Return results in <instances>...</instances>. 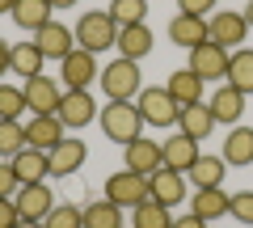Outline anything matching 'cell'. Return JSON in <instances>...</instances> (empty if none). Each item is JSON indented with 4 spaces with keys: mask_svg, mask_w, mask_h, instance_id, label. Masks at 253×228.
Instances as JSON below:
<instances>
[{
    "mask_svg": "<svg viewBox=\"0 0 253 228\" xmlns=\"http://www.w3.org/2000/svg\"><path fill=\"white\" fill-rule=\"evenodd\" d=\"M84 228H123V207L110 203V199L89 203L84 207Z\"/></svg>",
    "mask_w": 253,
    "mask_h": 228,
    "instance_id": "4dcf8cb0",
    "label": "cell"
},
{
    "mask_svg": "<svg viewBox=\"0 0 253 228\" xmlns=\"http://www.w3.org/2000/svg\"><path fill=\"white\" fill-rule=\"evenodd\" d=\"M34 43L42 46V55H51V59H68V55L76 51V34L68 26H59V21H46L34 34Z\"/></svg>",
    "mask_w": 253,
    "mask_h": 228,
    "instance_id": "ffe728a7",
    "label": "cell"
},
{
    "mask_svg": "<svg viewBox=\"0 0 253 228\" xmlns=\"http://www.w3.org/2000/svg\"><path fill=\"white\" fill-rule=\"evenodd\" d=\"M17 228H42V220H21Z\"/></svg>",
    "mask_w": 253,
    "mask_h": 228,
    "instance_id": "7bdbcfd3",
    "label": "cell"
},
{
    "mask_svg": "<svg viewBox=\"0 0 253 228\" xmlns=\"http://www.w3.org/2000/svg\"><path fill=\"white\" fill-rule=\"evenodd\" d=\"M13 203H17L21 220H46V216H51V207H55L51 186H46V182H30V186H21V190L13 194Z\"/></svg>",
    "mask_w": 253,
    "mask_h": 228,
    "instance_id": "5bb4252c",
    "label": "cell"
},
{
    "mask_svg": "<svg viewBox=\"0 0 253 228\" xmlns=\"http://www.w3.org/2000/svg\"><path fill=\"white\" fill-rule=\"evenodd\" d=\"M245 21H249V30H253V0L245 4Z\"/></svg>",
    "mask_w": 253,
    "mask_h": 228,
    "instance_id": "ee69618b",
    "label": "cell"
},
{
    "mask_svg": "<svg viewBox=\"0 0 253 228\" xmlns=\"http://www.w3.org/2000/svg\"><path fill=\"white\" fill-rule=\"evenodd\" d=\"M17 190H21V182L13 174V161H0V199H13Z\"/></svg>",
    "mask_w": 253,
    "mask_h": 228,
    "instance_id": "8d00e7d4",
    "label": "cell"
},
{
    "mask_svg": "<svg viewBox=\"0 0 253 228\" xmlns=\"http://www.w3.org/2000/svg\"><path fill=\"white\" fill-rule=\"evenodd\" d=\"M131 228H173V216L165 203L144 199L139 207H131Z\"/></svg>",
    "mask_w": 253,
    "mask_h": 228,
    "instance_id": "f546056e",
    "label": "cell"
},
{
    "mask_svg": "<svg viewBox=\"0 0 253 228\" xmlns=\"http://www.w3.org/2000/svg\"><path fill=\"white\" fill-rule=\"evenodd\" d=\"M4 72H13V43L0 38V76H4Z\"/></svg>",
    "mask_w": 253,
    "mask_h": 228,
    "instance_id": "ab89813d",
    "label": "cell"
},
{
    "mask_svg": "<svg viewBox=\"0 0 253 228\" xmlns=\"http://www.w3.org/2000/svg\"><path fill=\"white\" fill-rule=\"evenodd\" d=\"M42 64H46V55H42V46H38L34 38L13 46V72H17L21 81H30V76H42Z\"/></svg>",
    "mask_w": 253,
    "mask_h": 228,
    "instance_id": "83f0119b",
    "label": "cell"
},
{
    "mask_svg": "<svg viewBox=\"0 0 253 228\" xmlns=\"http://www.w3.org/2000/svg\"><path fill=\"white\" fill-rule=\"evenodd\" d=\"M190 182H194V190H203V186H224L228 178V161L224 156H211V152H199V161L190 165Z\"/></svg>",
    "mask_w": 253,
    "mask_h": 228,
    "instance_id": "603a6c76",
    "label": "cell"
},
{
    "mask_svg": "<svg viewBox=\"0 0 253 228\" xmlns=\"http://www.w3.org/2000/svg\"><path fill=\"white\" fill-rule=\"evenodd\" d=\"M126 152V169H135V174H144V178H152L156 169H165V156H161V144H152V139H131V144L123 148Z\"/></svg>",
    "mask_w": 253,
    "mask_h": 228,
    "instance_id": "e0dca14e",
    "label": "cell"
},
{
    "mask_svg": "<svg viewBox=\"0 0 253 228\" xmlns=\"http://www.w3.org/2000/svg\"><path fill=\"white\" fill-rule=\"evenodd\" d=\"M173 228H207V220H199L194 211H190V216H177V220H173Z\"/></svg>",
    "mask_w": 253,
    "mask_h": 228,
    "instance_id": "60d3db41",
    "label": "cell"
},
{
    "mask_svg": "<svg viewBox=\"0 0 253 228\" xmlns=\"http://www.w3.org/2000/svg\"><path fill=\"white\" fill-rule=\"evenodd\" d=\"M81 0H51V9H76Z\"/></svg>",
    "mask_w": 253,
    "mask_h": 228,
    "instance_id": "b9f144b4",
    "label": "cell"
},
{
    "mask_svg": "<svg viewBox=\"0 0 253 228\" xmlns=\"http://www.w3.org/2000/svg\"><path fill=\"white\" fill-rule=\"evenodd\" d=\"M173 127L181 131V136H190V139H207L211 131H215V114H211V106L207 101H194V106H181L177 110V123H173Z\"/></svg>",
    "mask_w": 253,
    "mask_h": 228,
    "instance_id": "4fadbf2b",
    "label": "cell"
},
{
    "mask_svg": "<svg viewBox=\"0 0 253 228\" xmlns=\"http://www.w3.org/2000/svg\"><path fill=\"white\" fill-rule=\"evenodd\" d=\"M101 131H106V139H114V144H131V139L144 136V114H139L135 101H106L97 114Z\"/></svg>",
    "mask_w": 253,
    "mask_h": 228,
    "instance_id": "6da1fadb",
    "label": "cell"
},
{
    "mask_svg": "<svg viewBox=\"0 0 253 228\" xmlns=\"http://www.w3.org/2000/svg\"><path fill=\"white\" fill-rule=\"evenodd\" d=\"M84 161H89V144H84V139L63 136L59 144L51 148V178H72Z\"/></svg>",
    "mask_w": 253,
    "mask_h": 228,
    "instance_id": "30bf717a",
    "label": "cell"
},
{
    "mask_svg": "<svg viewBox=\"0 0 253 228\" xmlns=\"http://www.w3.org/2000/svg\"><path fill=\"white\" fill-rule=\"evenodd\" d=\"M106 13L114 17L118 30H123V26H139V21L148 17V0H114Z\"/></svg>",
    "mask_w": 253,
    "mask_h": 228,
    "instance_id": "d6a6232c",
    "label": "cell"
},
{
    "mask_svg": "<svg viewBox=\"0 0 253 228\" xmlns=\"http://www.w3.org/2000/svg\"><path fill=\"white\" fill-rule=\"evenodd\" d=\"M26 106V93L17 89V85H0V119H17Z\"/></svg>",
    "mask_w": 253,
    "mask_h": 228,
    "instance_id": "e575fe53",
    "label": "cell"
},
{
    "mask_svg": "<svg viewBox=\"0 0 253 228\" xmlns=\"http://www.w3.org/2000/svg\"><path fill=\"white\" fill-rule=\"evenodd\" d=\"M72 34H76V46H84V51H93V55L110 51V46L118 43V26H114V17H110L106 9L81 13V21H76Z\"/></svg>",
    "mask_w": 253,
    "mask_h": 228,
    "instance_id": "3957f363",
    "label": "cell"
},
{
    "mask_svg": "<svg viewBox=\"0 0 253 228\" xmlns=\"http://www.w3.org/2000/svg\"><path fill=\"white\" fill-rule=\"evenodd\" d=\"M21 93H26V106H30V114H55L59 110V97H63V89L51 81V76H30L26 85H21Z\"/></svg>",
    "mask_w": 253,
    "mask_h": 228,
    "instance_id": "9c48e42d",
    "label": "cell"
},
{
    "mask_svg": "<svg viewBox=\"0 0 253 228\" xmlns=\"http://www.w3.org/2000/svg\"><path fill=\"white\" fill-rule=\"evenodd\" d=\"M21 224V211L13 199H0V228H17Z\"/></svg>",
    "mask_w": 253,
    "mask_h": 228,
    "instance_id": "f35d334b",
    "label": "cell"
},
{
    "mask_svg": "<svg viewBox=\"0 0 253 228\" xmlns=\"http://www.w3.org/2000/svg\"><path fill=\"white\" fill-rule=\"evenodd\" d=\"M13 4H17V0H0V13H13Z\"/></svg>",
    "mask_w": 253,
    "mask_h": 228,
    "instance_id": "f6af8a7d",
    "label": "cell"
},
{
    "mask_svg": "<svg viewBox=\"0 0 253 228\" xmlns=\"http://www.w3.org/2000/svg\"><path fill=\"white\" fill-rule=\"evenodd\" d=\"M139 114H144V123H152V127H173L177 123V101L169 97V89H139L135 97Z\"/></svg>",
    "mask_w": 253,
    "mask_h": 228,
    "instance_id": "52a82bcc",
    "label": "cell"
},
{
    "mask_svg": "<svg viewBox=\"0 0 253 228\" xmlns=\"http://www.w3.org/2000/svg\"><path fill=\"white\" fill-rule=\"evenodd\" d=\"M228 216H232V220H241V224H253V190L232 194V207H228Z\"/></svg>",
    "mask_w": 253,
    "mask_h": 228,
    "instance_id": "d590c367",
    "label": "cell"
},
{
    "mask_svg": "<svg viewBox=\"0 0 253 228\" xmlns=\"http://www.w3.org/2000/svg\"><path fill=\"white\" fill-rule=\"evenodd\" d=\"M63 123H59V114H34V119L26 123V144L30 148H42V152H51L55 144L63 139Z\"/></svg>",
    "mask_w": 253,
    "mask_h": 228,
    "instance_id": "ac0fdd59",
    "label": "cell"
},
{
    "mask_svg": "<svg viewBox=\"0 0 253 228\" xmlns=\"http://www.w3.org/2000/svg\"><path fill=\"white\" fill-rule=\"evenodd\" d=\"M161 156H165V169H173V174H190V165L199 161V139H190V136H169L161 144Z\"/></svg>",
    "mask_w": 253,
    "mask_h": 228,
    "instance_id": "2e32d148",
    "label": "cell"
},
{
    "mask_svg": "<svg viewBox=\"0 0 253 228\" xmlns=\"http://www.w3.org/2000/svg\"><path fill=\"white\" fill-rule=\"evenodd\" d=\"M211 114H215V123H241V114H245V93L241 89H232V85H219L215 93H211Z\"/></svg>",
    "mask_w": 253,
    "mask_h": 228,
    "instance_id": "7402d4cb",
    "label": "cell"
},
{
    "mask_svg": "<svg viewBox=\"0 0 253 228\" xmlns=\"http://www.w3.org/2000/svg\"><path fill=\"white\" fill-rule=\"evenodd\" d=\"M118 55L123 59H144V55H152V46H156V38H152V30H148V21H139V26H123L118 30Z\"/></svg>",
    "mask_w": 253,
    "mask_h": 228,
    "instance_id": "d6986e66",
    "label": "cell"
},
{
    "mask_svg": "<svg viewBox=\"0 0 253 228\" xmlns=\"http://www.w3.org/2000/svg\"><path fill=\"white\" fill-rule=\"evenodd\" d=\"M152 199L165 207H177L186 199V174H173V169H156L152 174Z\"/></svg>",
    "mask_w": 253,
    "mask_h": 228,
    "instance_id": "d4e9b609",
    "label": "cell"
},
{
    "mask_svg": "<svg viewBox=\"0 0 253 228\" xmlns=\"http://www.w3.org/2000/svg\"><path fill=\"white\" fill-rule=\"evenodd\" d=\"M207 30H211V43H215V46L232 51V46L245 43V34H249V21H245V13H228V9H219V13H211V17H207Z\"/></svg>",
    "mask_w": 253,
    "mask_h": 228,
    "instance_id": "ba28073f",
    "label": "cell"
},
{
    "mask_svg": "<svg viewBox=\"0 0 253 228\" xmlns=\"http://www.w3.org/2000/svg\"><path fill=\"white\" fill-rule=\"evenodd\" d=\"M123 228H126V224H123Z\"/></svg>",
    "mask_w": 253,
    "mask_h": 228,
    "instance_id": "bcb514c9",
    "label": "cell"
},
{
    "mask_svg": "<svg viewBox=\"0 0 253 228\" xmlns=\"http://www.w3.org/2000/svg\"><path fill=\"white\" fill-rule=\"evenodd\" d=\"M232 89H241L245 97L253 93V46H236L228 55V76H224Z\"/></svg>",
    "mask_w": 253,
    "mask_h": 228,
    "instance_id": "cb8c5ba5",
    "label": "cell"
},
{
    "mask_svg": "<svg viewBox=\"0 0 253 228\" xmlns=\"http://www.w3.org/2000/svg\"><path fill=\"white\" fill-rule=\"evenodd\" d=\"M101 76V68H97V55L93 51H84V46H76L68 59H59V81L68 85V89H89L93 81Z\"/></svg>",
    "mask_w": 253,
    "mask_h": 228,
    "instance_id": "8992f818",
    "label": "cell"
},
{
    "mask_svg": "<svg viewBox=\"0 0 253 228\" xmlns=\"http://www.w3.org/2000/svg\"><path fill=\"white\" fill-rule=\"evenodd\" d=\"M219 0H177V13H194V17H207V13H215Z\"/></svg>",
    "mask_w": 253,
    "mask_h": 228,
    "instance_id": "74e56055",
    "label": "cell"
},
{
    "mask_svg": "<svg viewBox=\"0 0 253 228\" xmlns=\"http://www.w3.org/2000/svg\"><path fill=\"white\" fill-rule=\"evenodd\" d=\"M228 207H232V194H224V186H203V190H194V199H190V211L199 220H219L228 216Z\"/></svg>",
    "mask_w": 253,
    "mask_h": 228,
    "instance_id": "44dd1931",
    "label": "cell"
},
{
    "mask_svg": "<svg viewBox=\"0 0 253 228\" xmlns=\"http://www.w3.org/2000/svg\"><path fill=\"white\" fill-rule=\"evenodd\" d=\"M9 17L17 21L21 30H34V34H38V30L51 21V0H17Z\"/></svg>",
    "mask_w": 253,
    "mask_h": 228,
    "instance_id": "4316f807",
    "label": "cell"
},
{
    "mask_svg": "<svg viewBox=\"0 0 253 228\" xmlns=\"http://www.w3.org/2000/svg\"><path fill=\"white\" fill-rule=\"evenodd\" d=\"M21 148H30V144H26V123L0 119V161H13Z\"/></svg>",
    "mask_w": 253,
    "mask_h": 228,
    "instance_id": "1f68e13d",
    "label": "cell"
},
{
    "mask_svg": "<svg viewBox=\"0 0 253 228\" xmlns=\"http://www.w3.org/2000/svg\"><path fill=\"white\" fill-rule=\"evenodd\" d=\"M106 199L118 207H139L144 199H152V178L135 174V169H118L106 178Z\"/></svg>",
    "mask_w": 253,
    "mask_h": 228,
    "instance_id": "277c9868",
    "label": "cell"
},
{
    "mask_svg": "<svg viewBox=\"0 0 253 228\" xmlns=\"http://www.w3.org/2000/svg\"><path fill=\"white\" fill-rule=\"evenodd\" d=\"M190 72L199 76V81H219V76H228V51L215 43H203L190 51Z\"/></svg>",
    "mask_w": 253,
    "mask_h": 228,
    "instance_id": "8fae6325",
    "label": "cell"
},
{
    "mask_svg": "<svg viewBox=\"0 0 253 228\" xmlns=\"http://www.w3.org/2000/svg\"><path fill=\"white\" fill-rule=\"evenodd\" d=\"M59 123L68 131H81V127H89L93 119H97L101 110H97V101H93V93L89 89H63V97H59Z\"/></svg>",
    "mask_w": 253,
    "mask_h": 228,
    "instance_id": "5b68a950",
    "label": "cell"
},
{
    "mask_svg": "<svg viewBox=\"0 0 253 228\" xmlns=\"http://www.w3.org/2000/svg\"><path fill=\"white\" fill-rule=\"evenodd\" d=\"M13 174H17L21 186L46 182V178H51V152H42V148H21V152L13 156Z\"/></svg>",
    "mask_w": 253,
    "mask_h": 228,
    "instance_id": "9a60e30c",
    "label": "cell"
},
{
    "mask_svg": "<svg viewBox=\"0 0 253 228\" xmlns=\"http://www.w3.org/2000/svg\"><path fill=\"white\" fill-rule=\"evenodd\" d=\"M42 228H84V207H72V203H55L51 216L42 220Z\"/></svg>",
    "mask_w": 253,
    "mask_h": 228,
    "instance_id": "836d02e7",
    "label": "cell"
},
{
    "mask_svg": "<svg viewBox=\"0 0 253 228\" xmlns=\"http://www.w3.org/2000/svg\"><path fill=\"white\" fill-rule=\"evenodd\" d=\"M169 43L173 46H203L211 43V30H207V17H194V13H177V17L169 21Z\"/></svg>",
    "mask_w": 253,
    "mask_h": 228,
    "instance_id": "7c38bea8",
    "label": "cell"
},
{
    "mask_svg": "<svg viewBox=\"0 0 253 228\" xmlns=\"http://www.w3.org/2000/svg\"><path fill=\"white\" fill-rule=\"evenodd\" d=\"M97 81H101V89H106V97H110V101H135V97H139V89H144L139 64H135V59H123V55H118L114 64L101 68Z\"/></svg>",
    "mask_w": 253,
    "mask_h": 228,
    "instance_id": "7a4b0ae2",
    "label": "cell"
},
{
    "mask_svg": "<svg viewBox=\"0 0 253 228\" xmlns=\"http://www.w3.org/2000/svg\"><path fill=\"white\" fill-rule=\"evenodd\" d=\"M165 89H169V97L177 101V106H194V101H203V81L190 72V68H177Z\"/></svg>",
    "mask_w": 253,
    "mask_h": 228,
    "instance_id": "484cf974",
    "label": "cell"
},
{
    "mask_svg": "<svg viewBox=\"0 0 253 228\" xmlns=\"http://www.w3.org/2000/svg\"><path fill=\"white\" fill-rule=\"evenodd\" d=\"M219 156H224L228 165H253V127H232Z\"/></svg>",
    "mask_w": 253,
    "mask_h": 228,
    "instance_id": "f1b7e54d",
    "label": "cell"
}]
</instances>
